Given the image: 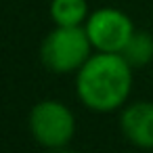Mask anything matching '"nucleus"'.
<instances>
[{"instance_id": "2", "label": "nucleus", "mask_w": 153, "mask_h": 153, "mask_svg": "<svg viewBox=\"0 0 153 153\" xmlns=\"http://www.w3.org/2000/svg\"><path fill=\"white\" fill-rule=\"evenodd\" d=\"M84 25H57L40 46V59L53 74H76L92 55Z\"/></svg>"}, {"instance_id": "8", "label": "nucleus", "mask_w": 153, "mask_h": 153, "mask_svg": "<svg viewBox=\"0 0 153 153\" xmlns=\"http://www.w3.org/2000/svg\"><path fill=\"white\" fill-rule=\"evenodd\" d=\"M51 153H74V151H69L67 147H59V149H51Z\"/></svg>"}, {"instance_id": "7", "label": "nucleus", "mask_w": 153, "mask_h": 153, "mask_svg": "<svg viewBox=\"0 0 153 153\" xmlns=\"http://www.w3.org/2000/svg\"><path fill=\"white\" fill-rule=\"evenodd\" d=\"M122 57L132 65V67H145L147 63L153 61V36L147 32L136 30L128 44L122 51Z\"/></svg>"}, {"instance_id": "6", "label": "nucleus", "mask_w": 153, "mask_h": 153, "mask_svg": "<svg viewBox=\"0 0 153 153\" xmlns=\"http://www.w3.org/2000/svg\"><path fill=\"white\" fill-rule=\"evenodd\" d=\"M51 17L55 25H84L88 19V2L86 0H53Z\"/></svg>"}, {"instance_id": "5", "label": "nucleus", "mask_w": 153, "mask_h": 153, "mask_svg": "<svg viewBox=\"0 0 153 153\" xmlns=\"http://www.w3.org/2000/svg\"><path fill=\"white\" fill-rule=\"evenodd\" d=\"M124 138L138 149H153V101L126 103L120 115Z\"/></svg>"}, {"instance_id": "4", "label": "nucleus", "mask_w": 153, "mask_h": 153, "mask_svg": "<svg viewBox=\"0 0 153 153\" xmlns=\"http://www.w3.org/2000/svg\"><path fill=\"white\" fill-rule=\"evenodd\" d=\"M84 30L97 53H122L136 32L132 19L124 11L111 7H103L90 13Z\"/></svg>"}, {"instance_id": "1", "label": "nucleus", "mask_w": 153, "mask_h": 153, "mask_svg": "<svg viewBox=\"0 0 153 153\" xmlns=\"http://www.w3.org/2000/svg\"><path fill=\"white\" fill-rule=\"evenodd\" d=\"M132 65L122 53H94L76 71V94L80 103L97 113L122 109L132 92Z\"/></svg>"}, {"instance_id": "3", "label": "nucleus", "mask_w": 153, "mask_h": 153, "mask_svg": "<svg viewBox=\"0 0 153 153\" xmlns=\"http://www.w3.org/2000/svg\"><path fill=\"white\" fill-rule=\"evenodd\" d=\"M27 126L34 140L51 151L71 143L76 134V115L65 103L57 99H44L32 107Z\"/></svg>"}]
</instances>
